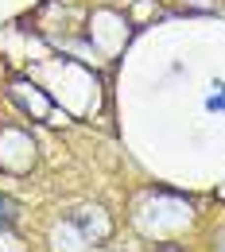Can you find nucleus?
Wrapping results in <instances>:
<instances>
[{
  "mask_svg": "<svg viewBox=\"0 0 225 252\" xmlns=\"http://www.w3.org/2000/svg\"><path fill=\"white\" fill-rule=\"evenodd\" d=\"M16 90H28V82H16ZM16 97L32 109V97H28V94H16ZM35 113H39V117H47V113H51V101H47V97H35Z\"/></svg>",
  "mask_w": 225,
  "mask_h": 252,
  "instance_id": "obj_1",
  "label": "nucleus"
},
{
  "mask_svg": "<svg viewBox=\"0 0 225 252\" xmlns=\"http://www.w3.org/2000/svg\"><path fill=\"white\" fill-rule=\"evenodd\" d=\"M8 221H12V202L0 198V225H8Z\"/></svg>",
  "mask_w": 225,
  "mask_h": 252,
  "instance_id": "obj_2",
  "label": "nucleus"
}]
</instances>
